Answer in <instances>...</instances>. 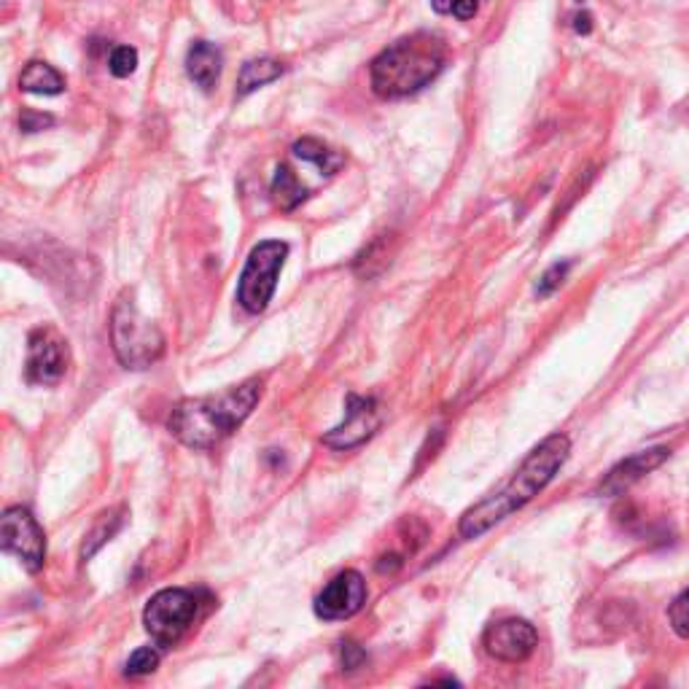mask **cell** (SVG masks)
Masks as SVG:
<instances>
[{
	"label": "cell",
	"instance_id": "24",
	"mask_svg": "<svg viewBox=\"0 0 689 689\" xmlns=\"http://www.w3.org/2000/svg\"><path fill=\"white\" fill-rule=\"evenodd\" d=\"M20 125H22L24 132H39V130H44V127H52L54 119H52V116H46V114L24 111L22 119H20Z\"/></svg>",
	"mask_w": 689,
	"mask_h": 689
},
{
	"label": "cell",
	"instance_id": "20",
	"mask_svg": "<svg viewBox=\"0 0 689 689\" xmlns=\"http://www.w3.org/2000/svg\"><path fill=\"white\" fill-rule=\"evenodd\" d=\"M480 3H483V0H431L437 14H453L459 17L461 22L472 20L480 11Z\"/></svg>",
	"mask_w": 689,
	"mask_h": 689
},
{
	"label": "cell",
	"instance_id": "8",
	"mask_svg": "<svg viewBox=\"0 0 689 689\" xmlns=\"http://www.w3.org/2000/svg\"><path fill=\"white\" fill-rule=\"evenodd\" d=\"M68 343L54 329H35L28 347V380L39 386H57L68 372Z\"/></svg>",
	"mask_w": 689,
	"mask_h": 689
},
{
	"label": "cell",
	"instance_id": "27",
	"mask_svg": "<svg viewBox=\"0 0 689 689\" xmlns=\"http://www.w3.org/2000/svg\"><path fill=\"white\" fill-rule=\"evenodd\" d=\"M383 3H388V0H383Z\"/></svg>",
	"mask_w": 689,
	"mask_h": 689
},
{
	"label": "cell",
	"instance_id": "9",
	"mask_svg": "<svg viewBox=\"0 0 689 689\" xmlns=\"http://www.w3.org/2000/svg\"><path fill=\"white\" fill-rule=\"evenodd\" d=\"M536 644H539V633L528 620L506 617L493 622L485 631L483 646L491 657L502 663H523L534 655Z\"/></svg>",
	"mask_w": 689,
	"mask_h": 689
},
{
	"label": "cell",
	"instance_id": "3",
	"mask_svg": "<svg viewBox=\"0 0 689 689\" xmlns=\"http://www.w3.org/2000/svg\"><path fill=\"white\" fill-rule=\"evenodd\" d=\"M448 63V46L434 33H412L383 49L369 65L372 89L383 100H399L429 87Z\"/></svg>",
	"mask_w": 689,
	"mask_h": 689
},
{
	"label": "cell",
	"instance_id": "4",
	"mask_svg": "<svg viewBox=\"0 0 689 689\" xmlns=\"http://www.w3.org/2000/svg\"><path fill=\"white\" fill-rule=\"evenodd\" d=\"M111 345L127 369L154 367L164 353V334L140 313L132 291H121L111 310Z\"/></svg>",
	"mask_w": 689,
	"mask_h": 689
},
{
	"label": "cell",
	"instance_id": "2",
	"mask_svg": "<svg viewBox=\"0 0 689 689\" xmlns=\"http://www.w3.org/2000/svg\"><path fill=\"white\" fill-rule=\"evenodd\" d=\"M259 399L261 380L251 377V380L240 383V386L224 394L179 401L170 412L168 429L186 448L211 450L246 423Z\"/></svg>",
	"mask_w": 689,
	"mask_h": 689
},
{
	"label": "cell",
	"instance_id": "22",
	"mask_svg": "<svg viewBox=\"0 0 689 689\" xmlns=\"http://www.w3.org/2000/svg\"><path fill=\"white\" fill-rule=\"evenodd\" d=\"M668 620L670 627H674L681 638H689V588L670 603Z\"/></svg>",
	"mask_w": 689,
	"mask_h": 689
},
{
	"label": "cell",
	"instance_id": "6",
	"mask_svg": "<svg viewBox=\"0 0 689 689\" xmlns=\"http://www.w3.org/2000/svg\"><path fill=\"white\" fill-rule=\"evenodd\" d=\"M197 617V598L184 588L160 590L143 612V625L149 636L160 646H173L184 638V633L192 627Z\"/></svg>",
	"mask_w": 689,
	"mask_h": 689
},
{
	"label": "cell",
	"instance_id": "10",
	"mask_svg": "<svg viewBox=\"0 0 689 689\" xmlns=\"http://www.w3.org/2000/svg\"><path fill=\"white\" fill-rule=\"evenodd\" d=\"M367 603V582L358 571H343L323 588V593L315 598V614L326 622L351 620Z\"/></svg>",
	"mask_w": 689,
	"mask_h": 689
},
{
	"label": "cell",
	"instance_id": "1",
	"mask_svg": "<svg viewBox=\"0 0 689 689\" xmlns=\"http://www.w3.org/2000/svg\"><path fill=\"white\" fill-rule=\"evenodd\" d=\"M569 455L571 442L566 434H550L547 439H541L506 483H502L496 491H491L485 498H480L477 504H472L463 512L459 523L463 539H480L487 530L496 528L498 523H504L506 517L515 515L517 509H523L528 502H534L552 483L555 474L563 469Z\"/></svg>",
	"mask_w": 689,
	"mask_h": 689
},
{
	"label": "cell",
	"instance_id": "17",
	"mask_svg": "<svg viewBox=\"0 0 689 689\" xmlns=\"http://www.w3.org/2000/svg\"><path fill=\"white\" fill-rule=\"evenodd\" d=\"M272 197L283 211H294L297 205H302L308 200V189L302 186V181L297 179L294 170L289 164H280L276 170V179H272Z\"/></svg>",
	"mask_w": 689,
	"mask_h": 689
},
{
	"label": "cell",
	"instance_id": "25",
	"mask_svg": "<svg viewBox=\"0 0 689 689\" xmlns=\"http://www.w3.org/2000/svg\"><path fill=\"white\" fill-rule=\"evenodd\" d=\"M364 660H367V655H364V652L358 649L356 644H351V642L343 644V666H345V670H356Z\"/></svg>",
	"mask_w": 689,
	"mask_h": 689
},
{
	"label": "cell",
	"instance_id": "18",
	"mask_svg": "<svg viewBox=\"0 0 689 689\" xmlns=\"http://www.w3.org/2000/svg\"><path fill=\"white\" fill-rule=\"evenodd\" d=\"M121 523H125V517H121V509L103 515L100 520L95 523V528L87 534V539H84L82 560H89L97 550H100L103 545H106V541H111V536L121 528Z\"/></svg>",
	"mask_w": 689,
	"mask_h": 689
},
{
	"label": "cell",
	"instance_id": "26",
	"mask_svg": "<svg viewBox=\"0 0 689 689\" xmlns=\"http://www.w3.org/2000/svg\"><path fill=\"white\" fill-rule=\"evenodd\" d=\"M590 22H593V20H590V14H579V17H577V24H574L577 33L588 35L590 30H593V24H590Z\"/></svg>",
	"mask_w": 689,
	"mask_h": 689
},
{
	"label": "cell",
	"instance_id": "23",
	"mask_svg": "<svg viewBox=\"0 0 689 689\" xmlns=\"http://www.w3.org/2000/svg\"><path fill=\"white\" fill-rule=\"evenodd\" d=\"M569 261H563V265H555L550 267V270L545 272V278L539 280V286H536V294L539 297H550L555 289H560V283H563L566 276H569Z\"/></svg>",
	"mask_w": 689,
	"mask_h": 689
},
{
	"label": "cell",
	"instance_id": "11",
	"mask_svg": "<svg viewBox=\"0 0 689 689\" xmlns=\"http://www.w3.org/2000/svg\"><path fill=\"white\" fill-rule=\"evenodd\" d=\"M377 429H380V412H377L375 399H369V396H351L345 420L323 434V444L334 450H351L375 437Z\"/></svg>",
	"mask_w": 689,
	"mask_h": 689
},
{
	"label": "cell",
	"instance_id": "15",
	"mask_svg": "<svg viewBox=\"0 0 689 689\" xmlns=\"http://www.w3.org/2000/svg\"><path fill=\"white\" fill-rule=\"evenodd\" d=\"M20 87L22 93L30 95H60L65 89V82L52 65L33 60V63H28V68L22 71Z\"/></svg>",
	"mask_w": 689,
	"mask_h": 689
},
{
	"label": "cell",
	"instance_id": "5",
	"mask_svg": "<svg viewBox=\"0 0 689 689\" xmlns=\"http://www.w3.org/2000/svg\"><path fill=\"white\" fill-rule=\"evenodd\" d=\"M289 256V246L280 240H265L254 248L243 267L240 286H237V302L251 315L265 313L267 304L278 289V276Z\"/></svg>",
	"mask_w": 689,
	"mask_h": 689
},
{
	"label": "cell",
	"instance_id": "16",
	"mask_svg": "<svg viewBox=\"0 0 689 689\" xmlns=\"http://www.w3.org/2000/svg\"><path fill=\"white\" fill-rule=\"evenodd\" d=\"M294 154L299 157V160L313 162L323 175H334L345 164L343 154H337V151H332V149H329V146H323L321 140H315V138L297 140Z\"/></svg>",
	"mask_w": 689,
	"mask_h": 689
},
{
	"label": "cell",
	"instance_id": "13",
	"mask_svg": "<svg viewBox=\"0 0 689 689\" xmlns=\"http://www.w3.org/2000/svg\"><path fill=\"white\" fill-rule=\"evenodd\" d=\"M222 49L207 44V41H194L192 49L186 54V73L200 89L211 93L218 84V76H222Z\"/></svg>",
	"mask_w": 689,
	"mask_h": 689
},
{
	"label": "cell",
	"instance_id": "14",
	"mask_svg": "<svg viewBox=\"0 0 689 689\" xmlns=\"http://www.w3.org/2000/svg\"><path fill=\"white\" fill-rule=\"evenodd\" d=\"M283 71H286L283 65L272 57L248 60V63L243 65L240 78H237V97H246L256 93L259 87H267V84H272L276 78L283 76Z\"/></svg>",
	"mask_w": 689,
	"mask_h": 689
},
{
	"label": "cell",
	"instance_id": "7",
	"mask_svg": "<svg viewBox=\"0 0 689 689\" xmlns=\"http://www.w3.org/2000/svg\"><path fill=\"white\" fill-rule=\"evenodd\" d=\"M0 547L17 555L28 571H41L46 558V539L35 517L22 506H9L0 520Z\"/></svg>",
	"mask_w": 689,
	"mask_h": 689
},
{
	"label": "cell",
	"instance_id": "12",
	"mask_svg": "<svg viewBox=\"0 0 689 689\" xmlns=\"http://www.w3.org/2000/svg\"><path fill=\"white\" fill-rule=\"evenodd\" d=\"M668 455H670L668 448H652V450H644V453L631 455V459L617 463V466L606 474V480H603V485H601V493H606V496H620V493H625L627 487L636 485L644 474H649L652 469L666 463Z\"/></svg>",
	"mask_w": 689,
	"mask_h": 689
},
{
	"label": "cell",
	"instance_id": "21",
	"mask_svg": "<svg viewBox=\"0 0 689 689\" xmlns=\"http://www.w3.org/2000/svg\"><path fill=\"white\" fill-rule=\"evenodd\" d=\"M157 666H160V652L143 646V649L132 652V657L127 660V676H146L157 670Z\"/></svg>",
	"mask_w": 689,
	"mask_h": 689
},
{
	"label": "cell",
	"instance_id": "19",
	"mask_svg": "<svg viewBox=\"0 0 689 689\" xmlns=\"http://www.w3.org/2000/svg\"><path fill=\"white\" fill-rule=\"evenodd\" d=\"M108 68H111L116 78L132 76L138 68V52L132 46H116L111 52V60H108Z\"/></svg>",
	"mask_w": 689,
	"mask_h": 689
}]
</instances>
